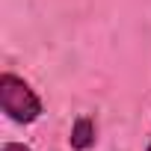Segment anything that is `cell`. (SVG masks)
I'll use <instances>...</instances> for the list:
<instances>
[{"instance_id":"obj_4","label":"cell","mask_w":151,"mask_h":151,"mask_svg":"<svg viewBox=\"0 0 151 151\" xmlns=\"http://www.w3.org/2000/svg\"><path fill=\"white\" fill-rule=\"evenodd\" d=\"M145 151H151V142H148V145H145Z\"/></svg>"},{"instance_id":"obj_1","label":"cell","mask_w":151,"mask_h":151,"mask_svg":"<svg viewBox=\"0 0 151 151\" xmlns=\"http://www.w3.org/2000/svg\"><path fill=\"white\" fill-rule=\"evenodd\" d=\"M0 110L15 124H33L42 119L45 104L24 77H18L15 71H3L0 74Z\"/></svg>"},{"instance_id":"obj_3","label":"cell","mask_w":151,"mask_h":151,"mask_svg":"<svg viewBox=\"0 0 151 151\" xmlns=\"http://www.w3.org/2000/svg\"><path fill=\"white\" fill-rule=\"evenodd\" d=\"M0 151H33V148L24 145V142H3V145H0Z\"/></svg>"},{"instance_id":"obj_2","label":"cell","mask_w":151,"mask_h":151,"mask_svg":"<svg viewBox=\"0 0 151 151\" xmlns=\"http://www.w3.org/2000/svg\"><path fill=\"white\" fill-rule=\"evenodd\" d=\"M95 133H98L95 119H92V116H77L74 124H71V133H68V145H71L74 151H89V148L95 145V139H98Z\"/></svg>"}]
</instances>
